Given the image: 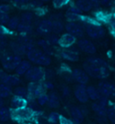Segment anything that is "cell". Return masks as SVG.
Here are the masks:
<instances>
[{
  "label": "cell",
  "instance_id": "obj_3",
  "mask_svg": "<svg viewBox=\"0 0 115 124\" xmlns=\"http://www.w3.org/2000/svg\"><path fill=\"white\" fill-rule=\"evenodd\" d=\"M22 61V58L19 55L9 53V54H5L1 58V64L5 70L6 71H14L15 70L19 63Z\"/></svg>",
  "mask_w": 115,
  "mask_h": 124
},
{
  "label": "cell",
  "instance_id": "obj_2",
  "mask_svg": "<svg viewBox=\"0 0 115 124\" xmlns=\"http://www.w3.org/2000/svg\"><path fill=\"white\" fill-rule=\"evenodd\" d=\"M84 69L88 76L94 78H98V79H104L109 76L108 67L91 65L85 62L84 64Z\"/></svg>",
  "mask_w": 115,
  "mask_h": 124
},
{
  "label": "cell",
  "instance_id": "obj_27",
  "mask_svg": "<svg viewBox=\"0 0 115 124\" xmlns=\"http://www.w3.org/2000/svg\"><path fill=\"white\" fill-rule=\"evenodd\" d=\"M65 30V24L62 20H54L52 21V33L59 34Z\"/></svg>",
  "mask_w": 115,
  "mask_h": 124
},
{
  "label": "cell",
  "instance_id": "obj_48",
  "mask_svg": "<svg viewBox=\"0 0 115 124\" xmlns=\"http://www.w3.org/2000/svg\"><path fill=\"white\" fill-rule=\"evenodd\" d=\"M68 11H69V12H71V13H75V14H78V15H81V13H82L75 4H74L73 6H69V8Z\"/></svg>",
  "mask_w": 115,
  "mask_h": 124
},
{
  "label": "cell",
  "instance_id": "obj_9",
  "mask_svg": "<svg viewBox=\"0 0 115 124\" xmlns=\"http://www.w3.org/2000/svg\"><path fill=\"white\" fill-rule=\"evenodd\" d=\"M36 32L41 36H47L52 32V21L50 18L40 20L36 25Z\"/></svg>",
  "mask_w": 115,
  "mask_h": 124
},
{
  "label": "cell",
  "instance_id": "obj_25",
  "mask_svg": "<svg viewBox=\"0 0 115 124\" xmlns=\"http://www.w3.org/2000/svg\"><path fill=\"white\" fill-rule=\"evenodd\" d=\"M16 31L21 34H27V35H30L31 33L33 32V27H32L31 24H27V23H20V24L18 25Z\"/></svg>",
  "mask_w": 115,
  "mask_h": 124
},
{
  "label": "cell",
  "instance_id": "obj_32",
  "mask_svg": "<svg viewBox=\"0 0 115 124\" xmlns=\"http://www.w3.org/2000/svg\"><path fill=\"white\" fill-rule=\"evenodd\" d=\"M13 93H14V95L19 96V97H23L26 99L28 97V90L24 86H16L15 90L13 91Z\"/></svg>",
  "mask_w": 115,
  "mask_h": 124
},
{
  "label": "cell",
  "instance_id": "obj_8",
  "mask_svg": "<svg viewBox=\"0 0 115 124\" xmlns=\"http://www.w3.org/2000/svg\"><path fill=\"white\" fill-rule=\"evenodd\" d=\"M65 30L76 38H82L84 34V26L79 22H68L65 24Z\"/></svg>",
  "mask_w": 115,
  "mask_h": 124
},
{
  "label": "cell",
  "instance_id": "obj_49",
  "mask_svg": "<svg viewBox=\"0 0 115 124\" xmlns=\"http://www.w3.org/2000/svg\"><path fill=\"white\" fill-rule=\"evenodd\" d=\"M61 92H62L63 96H65V97H68V96L70 95V89L68 86H62Z\"/></svg>",
  "mask_w": 115,
  "mask_h": 124
},
{
  "label": "cell",
  "instance_id": "obj_22",
  "mask_svg": "<svg viewBox=\"0 0 115 124\" xmlns=\"http://www.w3.org/2000/svg\"><path fill=\"white\" fill-rule=\"evenodd\" d=\"M31 62L29 60H22L19 63V65L17 66V68H15V74L18 76H23L25 73L28 71L29 68H31Z\"/></svg>",
  "mask_w": 115,
  "mask_h": 124
},
{
  "label": "cell",
  "instance_id": "obj_51",
  "mask_svg": "<svg viewBox=\"0 0 115 124\" xmlns=\"http://www.w3.org/2000/svg\"><path fill=\"white\" fill-rule=\"evenodd\" d=\"M2 106H4V99L0 98V107H2Z\"/></svg>",
  "mask_w": 115,
  "mask_h": 124
},
{
  "label": "cell",
  "instance_id": "obj_5",
  "mask_svg": "<svg viewBox=\"0 0 115 124\" xmlns=\"http://www.w3.org/2000/svg\"><path fill=\"white\" fill-rule=\"evenodd\" d=\"M28 90V97L27 100H36L38 96L40 95L41 93H46V88L44 87L43 81L42 82H30V84L27 86Z\"/></svg>",
  "mask_w": 115,
  "mask_h": 124
},
{
  "label": "cell",
  "instance_id": "obj_18",
  "mask_svg": "<svg viewBox=\"0 0 115 124\" xmlns=\"http://www.w3.org/2000/svg\"><path fill=\"white\" fill-rule=\"evenodd\" d=\"M92 110L100 119L105 120V118L107 117V106L103 105L99 102H93L92 104Z\"/></svg>",
  "mask_w": 115,
  "mask_h": 124
},
{
  "label": "cell",
  "instance_id": "obj_1",
  "mask_svg": "<svg viewBox=\"0 0 115 124\" xmlns=\"http://www.w3.org/2000/svg\"><path fill=\"white\" fill-rule=\"evenodd\" d=\"M26 56L30 62H32L40 67H47V66L50 65V63H51L50 57L47 53L44 52L43 50H38L36 48L28 51Z\"/></svg>",
  "mask_w": 115,
  "mask_h": 124
},
{
  "label": "cell",
  "instance_id": "obj_52",
  "mask_svg": "<svg viewBox=\"0 0 115 124\" xmlns=\"http://www.w3.org/2000/svg\"><path fill=\"white\" fill-rule=\"evenodd\" d=\"M37 1H39L40 3H44V2H48V1H50V0H37Z\"/></svg>",
  "mask_w": 115,
  "mask_h": 124
},
{
  "label": "cell",
  "instance_id": "obj_4",
  "mask_svg": "<svg viewBox=\"0 0 115 124\" xmlns=\"http://www.w3.org/2000/svg\"><path fill=\"white\" fill-rule=\"evenodd\" d=\"M34 115V111L31 107H22V108L14 109L11 112V117L17 121H29Z\"/></svg>",
  "mask_w": 115,
  "mask_h": 124
},
{
  "label": "cell",
  "instance_id": "obj_6",
  "mask_svg": "<svg viewBox=\"0 0 115 124\" xmlns=\"http://www.w3.org/2000/svg\"><path fill=\"white\" fill-rule=\"evenodd\" d=\"M24 76L30 82H42L45 79V70L41 67H31Z\"/></svg>",
  "mask_w": 115,
  "mask_h": 124
},
{
  "label": "cell",
  "instance_id": "obj_44",
  "mask_svg": "<svg viewBox=\"0 0 115 124\" xmlns=\"http://www.w3.org/2000/svg\"><path fill=\"white\" fill-rule=\"evenodd\" d=\"M7 46V40L6 35H0V50H3Z\"/></svg>",
  "mask_w": 115,
  "mask_h": 124
},
{
  "label": "cell",
  "instance_id": "obj_47",
  "mask_svg": "<svg viewBox=\"0 0 115 124\" xmlns=\"http://www.w3.org/2000/svg\"><path fill=\"white\" fill-rule=\"evenodd\" d=\"M13 3H15V5H19V6H24V5H28L31 3V0H11Z\"/></svg>",
  "mask_w": 115,
  "mask_h": 124
},
{
  "label": "cell",
  "instance_id": "obj_46",
  "mask_svg": "<svg viewBox=\"0 0 115 124\" xmlns=\"http://www.w3.org/2000/svg\"><path fill=\"white\" fill-rule=\"evenodd\" d=\"M44 87L46 88V90H53L54 89V84L50 80H43Z\"/></svg>",
  "mask_w": 115,
  "mask_h": 124
},
{
  "label": "cell",
  "instance_id": "obj_42",
  "mask_svg": "<svg viewBox=\"0 0 115 124\" xmlns=\"http://www.w3.org/2000/svg\"><path fill=\"white\" fill-rule=\"evenodd\" d=\"M11 6L7 4H0V12L5 13V14H9L11 12Z\"/></svg>",
  "mask_w": 115,
  "mask_h": 124
},
{
  "label": "cell",
  "instance_id": "obj_23",
  "mask_svg": "<svg viewBox=\"0 0 115 124\" xmlns=\"http://www.w3.org/2000/svg\"><path fill=\"white\" fill-rule=\"evenodd\" d=\"M47 104L50 108L52 109H56L59 107V104H60V100H59V97L57 94V93L52 92L49 94V99H48Z\"/></svg>",
  "mask_w": 115,
  "mask_h": 124
},
{
  "label": "cell",
  "instance_id": "obj_30",
  "mask_svg": "<svg viewBox=\"0 0 115 124\" xmlns=\"http://www.w3.org/2000/svg\"><path fill=\"white\" fill-rule=\"evenodd\" d=\"M34 20V15L31 12H24L20 16V23H27V24H31Z\"/></svg>",
  "mask_w": 115,
  "mask_h": 124
},
{
  "label": "cell",
  "instance_id": "obj_39",
  "mask_svg": "<svg viewBox=\"0 0 115 124\" xmlns=\"http://www.w3.org/2000/svg\"><path fill=\"white\" fill-rule=\"evenodd\" d=\"M70 0H53L52 4L53 6L56 8H61L63 6H67L69 3Z\"/></svg>",
  "mask_w": 115,
  "mask_h": 124
},
{
  "label": "cell",
  "instance_id": "obj_33",
  "mask_svg": "<svg viewBox=\"0 0 115 124\" xmlns=\"http://www.w3.org/2000/svg\"><path fill=\"white\" fill-rule=\"evenodd\" d=\"M86 63L91 64V65H96V66H102V67H108L106 63L103 59L97 58V57H92L86 60Z\"/></svg>",
  "mask_w": 115,
  "mask_h": 124
},
{
  "label": "cell",
  "instance_id": "obj_29",
  "mask_svg": "<svg viewBox=\"0 0 115 124\" xmlns=\"http://www.w3.org/2000/svg\"><path fill=\"white\" fill-rule=\"evenodd\" d=\"M13 93L12 88L5 84H0V98L6 99L7 97H9Z\"/></svg>",
  "mask_w": 115,
  "mask_h": 124
},
{
  "label": "cell",
  "instance_id": "obj_11",
  "mask_svg": "<svg viewBox=\"0 0 115 124\" xmlns=\"http://www.w3.org/2000/svg\"><path fill=\"white\" fill-rule=\"evenodd\" d=\"M98 90L100 94L104 97H114L115 96V85L109 82H101L98 85Z\"/></svg>",
  "mask_w": 115,
  "mask_h": 124
},
{
  "label": "cell",
  "instance_id": "obj_13",
  "mask_svg": "<svg viewBox=\"0 0 115 124\" xmlns=\"http://www.w3.org/2000/svg\"><path fill=\"white\" fill-rule=\"evenodd\" d=\"M76 42H77V38L69 32H66L59 38L58 45L62 49H67V48H71Z\"/></svg>",
  "mask_w": 115,
  "mask_h": 124
},
{
  "label": "cell",
  "instance_id": "obj_37",
  "mask_svg": "<svg viewBox=\"0 0 115 124\" xmlns=\"http://www.w3.org/2000/svg\"><path fill=\"white\" fill-rule=\"evenodd\" d=\"M59 36H58V34H55V33H50L49 35H47V38L46 40L49 41V43L51 45V46H53V45H56V44H58V42H59Z\"/></svg>",
  "mask_w": 115,
  "mask_h": 124
},
{
  "label": "cell",
  "instance_id": "obj_26",
  "mask_svg": "<svg viewBox=\"0 0 115 124\" xmlns=\"http://www.w3.org/2000/svg\"><path fill=\"white\" fill-rule=\"evenodd\" d=\"M19 24H20V17L12 16V17H10L7 23H6V27L11 31H15L17 30V27H18Z\"/></svg>",
  "mask_w": 115,
  "mask_h": 124
},
{
  "label": "cell",
  "instance_id": "obj_17",
  "mask_svg": "<svg viewBox=\"0 0 115 124\" xmlns=\"http://www.w3.org/2000/svg\"><path fill=\"white\" fill-rule=\"evenodd\" d=\"M69 113H70L71 119L75 121L76 123L79 124L84 121V112L82 111V109L77 107V106H72V107H70Z\"/></svg>",
  "mask_w": 115,
  "mask_h": 124
},
{
  "label": "cell",
  "instance_id": "obj_43",
  "mask_svg": "<svg viewBox=\"0 0 115 124\" xmlns=\"http://www.w3.org/2000/svg\"><path fill=\"white\" fill-rule=\"evenodd\" d=\"M59 124H77L76 123L75 121H73L72 119H68L65 118L64 116H60V119H59Z\"/></svg>",
  "mask_w": 115,
  "mask_h": 124
},
{
  "label": "cell",
  "instance_id": "obj_7",
  "mask_svg": "<svg viewBox=\"0 0 115 124\" xmlns=\"http://www.w3.org/2000/svg\"><path fill=\"white\" fill-rule=\"evenodd\" d=\"M84 32L92 39H100L105 35L104 29L98 23H86L84 26Z\"/></svg>",
  "mask_w": 115,
  "mask_h": 124
},
{
  "label": "cell",
  "instance_id": "obj_20",
  "mask_svg": "<svg viewBox=\"0 0 115 124\" xmlns=\"http://www.w3.org/2000/svg\"><path fill=\"white\" fill-rule=\"evenodd\" d=\"M75 5L81 12H89L93 8L92 0H76Z\"/></svg>",
  "mask_w": 115,
  "mask_h": 124
},
{
  "label": "cell",
  "instance_id": "obj_45",
  "mask_svg": "<svg viewBox=\"0 0 115 124\" xmlns=\"http://www.w3.org/2000/svg\"><path fill=\"white\" fill-rule=\"evenodd\" d=\"M12 31H10L9 29L7 28L6 26H5V25H2L0 24V35H7V34L11 33Z\"/></svg>",
  "mask_w": 115,
  "mask_h": 124
},
{
  "label": "cell",
  "instance_id": "obj_28",
  "mask_svg": "<svg viewBox=\"0 0 115 124\" xmlns=\"http://www.w3.org/2000/svg\"><path fill=\"white\" fill-rule=\"evenodd\" d=\"M38 46L41 48L44 52L47 53L48 55L52 53V50H51V45L49 43V41L46 39H40L37 40Z\"/></svg>",
  "mask_w": 115,
  "mask_h": 124
},
{
  "label": "cell",
  "instance_id": "obj_12",
  "mask_svg": "<svg viewBox=\"0 0 115 124\" xmlns=\"http://www.w3.org/2000/svg\"><path fill=\"white\" fill-rule=\"evenodd\" d=\"M71 76L72 79L80 85H85L89 81V76L84 70L80 69V68L73 69L71 71Z\"/></svg>",
  "mask_w": 115,
  "mask_h": 124
},
{
  "label": "cell",
  "instance_id": "obj_24",
  "mask_svg": "<svg viewBox=\"0 0 115 124\" xmlns=\"http://www.w3.org/2000/svg\"><path fill=\"white\" fill-rule=\"evenodd\" d=\"M86 91H87L88 98L91 100H93V101H97V100H99V98L101 97V94H100V93H99L98 88L93 86V85L86 86Z\"/></svg>",
  "mask_w": 115,
  "mask_h": 124
},
{
  "label": "cell",
  "instance_id": "obj_53",
  "mask_svg": "<svg viewBox=\"0 0 115 124\" xmlns=\"http://www.w3.org/2000/svg\"><path fill=\"white\" fill-rule=\"evenodd\" d=\"M112 124H115V123H112Z\"/></svg>",
  "mask_w": 115,
  "mask_h": 124
},
{
  "label": "cell",
  "instance_id": "obj_21",
  "mask_svg": "<svg viewBox=\"0 0 115 124\" xmlns=\"http://www.w3.org/2000/svg\"><path fill=\"white\" fill-rule=\"evenodd\" d=\"M27 103H28V100L26 98L14 95L13 98L11 99V106L13 107V109L22 108V107L27 106Z\"/></svg>",
  "mask_w": 115,
  "mask_h": 124
},
{
  "label": "cell",
  "instance_id": "obj_31",
  "mask_svg": "<svg viewBox=\"0 0 115 124\" xmlns=\"http://www.w3.org/2000/svg\"><path fill=\"white\" fill-rule=\"evenodd\" d=\"M11 118V111L9 108L2 106L0 107V121H7Z\"/></svg>",
  "mask_w": 115,
  "mask_h": 124
},
{
  "label": "cell",
  "instance_id": "obj_14",
  "mask_svg": "<svg viewBox=\"0 0 115 124\" xmlns=\"http://www.w3.org/2000/svg\"><path fill=\"white\" fill-rule=\"evenodd\" d=\"M77 47L80 50L87 54H94L96 52V47L94 44L86 39H80L77 41Z\"/></svg>",
  "mask_w": 115,
  "mask_h": 124
},
{
  "label": "cell",
  "instance_id": "obj_41",
  "mask_svg": "<svg viewBox=\"0 0 115 124\" xmlns=\"http://www.w3.org/2000/svg\"><path fill=\"white\" fill-rule=\"evenodd\" d=\"M9 18H10L9 14H5V13L0 12V24L6 25Z\"/></svg>",
  "mask_w": 115,
  "mask_h": 124
},
{
  "label": "cell",
  "instance_id": "obj_16",
  "mask_svg": "<svg viewBox=\"0 0 115 124\" xmlns=\"http://www.w3.org/2000/svg\"><path fill=\"white\" fill-rule=\"evenodd\" d=\"M60 57L63 59L70 62L77 61L78 59H79V55H78L77 51H76L75 50H72L70 48L62 49L61 51H60Z\"/></svg>",
  "mask_w": 115,
  "mask_h": 124
},
{
  "label": "cell",
  "instance_id": "obj_40",
  "mask_svg": "<svg viewBox=\"0 0 115 124\" xmlns=\"http://www.w3.org/2000/svg\"><path fill=\"white\" fill-rule=\"evenodd\" d=\"M107 118L112 121V123H115V108L111 107L107 109Z\"/></svg>",
  "mask_w": 115,
  "mask_h": 124
},
{
  "label": "cell",
  "instance_id": "obj_34",
  "mask_svg": "<svg viewBox=\"0 0 115 124\" xmlns=\"http://www.w3.org/2000/svg\"><path fill=\"white\" fill-rule=\"evenodd\" d=\"M65 17L68 22H81L82 16L78 15V14H75V13H71L68 11V12L66 13Z\"/></svg>",
  "mask_w": 115,
  "mask_h": 124
},
{
  "label": "cell",
  "instance_id": "obj_36",
  "mask_svg": "<svg viewBox=\"0 0 115 124\" xmlns=\"http://www.w3.org/2000/svg\"><path fill=\"white\" fill-rule=\"evenodd\" d=\"M48 99H49V94H47L46 93H41L40 95H39L36 98V101H37V103L40 106L46 105L47 102H48Z\"/></svg>",
  "mask_w": 115,
  "mask_h": 124
},
{
  "label": "cell",
  "instance_id": "obj_19",
  "mask_svg": "<svg viewBox=\"0 0 115 124\" xmlns=\"http://www.w3.org/2000/svg\"><path fill=\"white\" fill-rule=\"evenodd\" d=\"M9 47L14 54H16V55H19V56H23V55H26L27 54V50L25 49L24 45L20 43L17 40L11 41L9 44Z\"/></svg>",
  "mask_w": 115,
  "mask_h": 124
},
{
  "label": "cell",
  "instance_id": "obj_10",
  "mask_svg": "<svg viewBox=\"0 0 115 124\" xmlns=\"http://www.w3.org/2000/svg\"><path fill=\"white\" fill-rule=\"evenodd\" d=\"M0 82L2 84H5L8 86H17L21 79L19 78L18 75H11V74H6L5 72L0 71Z\"/></svg>",
  "mask_w": 115,
  "mask_h": 124
},
{
  "label": "cell",
  "instance_id": "obj_50",
  "mask_svg": "<svg viewBox=\"0 0 115 124\" xmlns=\"http://www.w3.org/2000/svg\"><path fill=\"white\" fill-rule=\"evenodd\" d=\"M114 2V0H100V5L104 6H109Z\"/></svg>",
  "mask_w": 115,
  "mask_h": 124
},
{
  "label": "cell",
  "instance_id": "obj_38",
  "mask_svg": "<svg viewBox=\"0 0 115 124\" xmlns=\"http://www.w3.org/2000/svg\"><path fill=\"white\" fill-rule=\"evenodd\" d=\"M106 23L109 24L111 31L112 33H115V16H109L106 20Z\"/></svg>",
  "mask_w": 115,
  "mask_h": 124
},
{
  "label": "cell",
  "instance_id": "obj_15",
  "mask_svg": "<svg viewBox=\"0 0 115 124\" xmlns=\"http://www.w3.org/2000/svg\"><path fill=\"white\" fill-rule=\"evenodd\" d=\"M74 95H75L76 99L81 103H85L87 101L89 100L88 95H87V91L85 85H80L78 84L76 86L75 90H74Z\"/></svg>",
  "mask_w": 115,
  "mask_h": 124
},
{
  "label": "cell",
  "instance_id": "obj_35",
  "mask_svg": "<svg viewBox=\"0 0 115 124\" xmlns=\"http://www.w3.org/2000/svg\"><path fill=\"white\" fill-rule=\"evenodd\" d=\"M60 116L61 115L58 113L57 112H50L49 114V117H48V121L50 123H53V124H56L59 122V119H60Z\"/></svg>",
  "mask_w": 115,
  "mask_h": 124
}]
</instances>
